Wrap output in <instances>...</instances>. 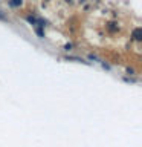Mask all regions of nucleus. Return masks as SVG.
<instances>
[{
  "mask_svg": "<svg viewBox=\"0 0 142 147\" xmlns=\"http://www.w3.org/2000/svg\"><path fill=\"white\" fill-rule=\"evenodd\" d=\"M9 5H11L12 8H17L21 5V0H9Z\"/></svg>",
  "mask_w": 142,
  "mask_h": 147,
  "instance_id": "f03ea898",
  "label": "nucleus"
},
{
  "mask_svg": "<svg viewBox=\"0 0 142 147\" xmlns=\"http://www.w3.org/2000/svg\"><path fill=\"white\" fill-rule=\"evenodd\" d=\"M133 38L141 41L142 40V29L141 28H135V31H133Z\"/></svg>",
  "mask_w": 142,
  "mask_h": 147,
  "instance_id": "f257e3e1",
  "label": "nucleus"
},
{
  "mask_svg": "<svg viewBox=\"0 0 142 147\" xmlns=\"http://www.w3.org/2000/svg\"><path fill=\"white\" fill-rule=\"evenodd\" d=\"M0 20H6V17H5L3 14H2V11H0Z\"/></svg>",
  "mask_w": 142,
  "mask_h": 147,
  "instance_id": "7ed1b4c3",
  "label": "nucleus"
}]
</instances>
